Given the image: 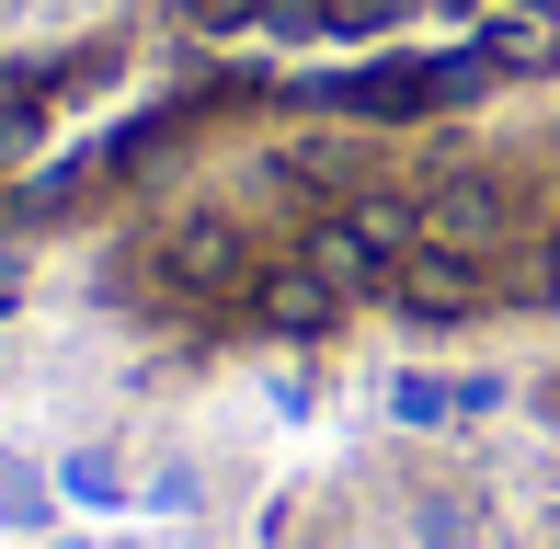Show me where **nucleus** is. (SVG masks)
<instances>
[{"label":"nucleus","mask_w":560,"mask_h":549,"mask_svg":"<svg viewBox=\"0 0 560 549\" xmlns=\"http://www.w3.org/2000/svg\"><path fill=\"white\" fill-rule=\"evenodd\" d=\"M423 241H446V253H480L492 264V241H503V184L492 172H446V184H423Z\"/></svg>","instance_id":"obj_4"},{"label":"nucleus","mask_w":560,"mask_h":549,"mask_svg":"<svg viewBox=\"0 0 560 549\" xmlns=\"http://www.w3.org/2000/svg\"><path fill=\"white\" fill-rule=\"evenodd\" d=\"M538 297H549V309H560V230L538 241Z\"/></svg>","instance_id":"obj_17"},{"label":"nucleus","mask_w":560,"mask_h":549,"mask_svg":"<svg viewBox=\"0 0 560 549\" xmlns=\"http://www.w3.org/2000/svg\"><path fill=\"white\" fill-rule=\"evenodd\" d=\"M252 320H264V332L320 343V332L343 320V287H332V274H310V264H287V274H252Z\"/></svg>","instance_id":"obj_8"},{"label":"nucleus","mask_w":560,"mask_h":549,"mask_svg":"<svg viewBox=\"0 0 560 549\" xmlns=\"http://www.w3.org/2000/svg\"><path fill=\"white\" fill-rule=\"evenodd\" d=\"M389 287H400L412 320H469L480 287H492V264H480V253H446V241H412V264H400Z\"/></svg>","instance_id":"obj_5"},{"label":"nucleus","mask_w":560,"mask_h":549,"mask_svg":"<svg viewBox=\"0 0 560 549\" xmlns=\"http://www.w3.org/2000/svg\"><path fill=\"white\" fill-rule=\"evenodd\" d=\"M35 138H46V104H35L23 81H0V172H23V161H35Z\"/></svg>","instance_id":"obj_16"},{"label":"nucleus","mask_w":560,"mask_h":549,"mask_svg":"<svg viewBox=\"0 0 560 549\" xmlns=\"http://www.w3.org/2000/svg\"><path fill=\"white\" fill-rule=\"evenodd\" d=\"M92 195V161H69V172H23V184H0V230H46V218H69Z\"/></svg>","instance_id":"obj_10"},{"label":"nucleus","mask_w":560,"mask_h":549,"mask_svg":"<svg viewBox=\"0 0 560 549\" xmlns=\"http://www.w3.org/2000/svg\"><path fill=\"white\" fill-rule=\"evenodd\" d=\"M275 184H320V195H366V127H310V138H275Z\"/></svg>","instance_id":"obj_7"},{"label":"nucleus","mask_w":560,"mask_h":549,"mask_svg":"<svg viewBox=\"0 0 560 549\" xmlns=\"http://www.w3.org/2000/svg\"><path fill=\"white\" fill-rule=\"evenodd\" d=\"M412 230H423V218L400 207V195H377V184H366V195H343V207L320 218L310 241H298V264L332 274V287L354 297V287H389V274L412 264Z\"/></svg>","instance_id":"obj_2"},{"label":"nucleus","mask_w":560,"mask_h":549,"mask_svg":"<svg viewBox=\"0 0 560 549\" xmlns=\"http://www.w3.org/2000/svg\"><path fill=\"white\" fill-rule=\"evenodd\" d=\"M23 309V253H0V320Z\"/></svg>","instance_id":"obj_18"},{"label":"nucleus","mask_w":560,"mask_h":549,"mask_svg":"<svg viewBox=\"0 0 560 549\" xmlns=\"http://www.w3.org/2000/svg\"><path fill=\"white\" fill-rule=\"evenodd\" d=\"M46 515H58V481H46L35 458H0V527H12V538H35Z\"/></svg>","instance_id":"obj_12"},{"label":"nucleus","mask_w":560,"mask_h":549,"mask_svg":"<svg viewBox=\"0 0 560 549\" xmlns=\"http://www.w3.org/2000/svg\"><path fill=\"white\" fill-rule=\"evenodd\" d=\"M423 12H469V0H332V35H400Z\"/></svg>","instance_id":"obj_13"},{"label":"nucleus","mask_w":560,"mask_h":549,"mask_svg":"<svg viewBox=\"0 0 560 549\" xmlns=\"http://www.w3.org/2000/svg\"><path fill=\"white\" fill-rule=\"evenodd\" d=\"M503 69H492V46H446V58H366L354 81H320L310 104H343L354 127H423V115H446V104H480Z\"/></svg>","instance_id":"obj_1"},{"label":"nucleus","mask_w":560,"mask_h":549,"mask_svg":"<svg viewBox=\"0 0 560 549\" xmlns=\"http://www.w3.org/2000/svg\"><path fill=\"white\" fill-rule=\"evenodd\" d=\"M503 12H526V23H560V0H503Z\"/></svg>","instance_id":"obj_19"},{"label":"nucleus","mask_w":560,"mask_h":549,"mask_svg":"<svg viewBox=\"0 0 560 549\" xmlns=\"http://www.w3.org/2000/svg\"><path fill=\"white\" fill-rule=\"evenodd\" d=\"M184 35H275V46H310L332 35V0H172Z\"/></svg>","instance_id":"obj_6"},{"label":"nucleus","mask_w":560,"mask_h":549,"mask_svg":"<svg viewBox=\"0 0 560 549\" xmlns=\"http://www.w3.org/2000/svg\"><path fill=\"white\" fill-rule=\"evenodd\" d=\"M58 504H81V515L92 504H126V469L104 458V446H81V458H58Z\"/></svg>","instance_id":"obj_14"},{"label":"nucleus","mask_w":560,"mask_h":549,"mask_svg":"<svg viewBox=\"0 0 560 549\" xmlns=\"http://www.w3.org/2000/svg\"><path fill=\"white\" fill-rule=\"evenodd\" d=\"M184 138V104H149V115H126V127L92 149V184H138V172H161V149Z\"/></svg>","instance_id":"obj_9"},{"label":"nucleus","mask_w":560,"mask_h":549,"mask_svg":"<svg viewBox=\"0 0 560 549\" xmlns=\"http://www.w3.org/2000/svg\"><path fill=\"white\" fill-rule=\"evenodd\" d=\"M389 412L412 423V435H435V423H457V378H446V366H400V378H389Z\"/></svg>","instance_id":"obj_11"},{"label":"nucleus","mask_w":560,"mask_h":549,"mask_svg":"<svg viewBox=\"0 0 560 549\" xmlns=\"http://www.w3.org/2000/svg\"><path fill=\"white\" fill-rule=\"evenodd\" d=\"M149 264H161V287H184V297H252V274H264L229 218H172Z\"/></svg>","instance_id":"obj_3"},{"label":"nucleus","mask_w":560,"mask_h":549,"mask_svg":"<svg viewBox=\"0 0 560 549\" xmlns=\"http://www.w3.org/2000/svg\"><path fill=\"white\" fill-rule=\"evenodd\" d=\"M412 538L423 549H480V515L457 504V492H412Z\"/></svg>","instance_id":"obj_15"}]
</instances>
